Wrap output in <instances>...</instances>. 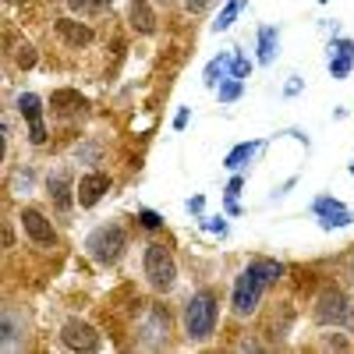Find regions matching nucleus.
Wrapping results in <instances>:
<instances>
[{"instance_id":"1","label":"nucleus","mask_w":354,"mask_h":354,"mask_svg":"<svg viewBox=\"0 0 354 354\" xmlns=\"http://www.w3.org/2000/svg\"><path fill=\"white\" fill-rule=\"evenodd\" d=\"M216 330V298L209 290H198L185 305V333L188 340H209Z\"/></svg>"},{"instance_id":"2","label":"nucleus","mask_w":354,"mask_h":354,"mask_svg":"<svg viewBox=\"0 0 354 354\" xmlns=\"http://www.w3.org/2000/svg\"><path fill=\"white\" fill-rule=\"evenodd\" d=\"M85 248H88V255H93V262H100V266H113L117 259H121V252H124V230L117 227V223L96 227L93 234H88Z\"/></svg>"},{"instance_id":"3","label":"nucleus","mask_w":354,"mask_h":354,"mask_svg":"<svg viewBox=\"0 0 354 354\" xmlns=\"http://www.w3.org/2000/svg\"><path fill=\"white\" fill-rule=\"evenodd\" d=\"M351 315H354V308L340 287H326L315 298V319L322 326H344V322H351Z\"/></svg>"},{"instance_id":"4","label":"nucleus","mask_w":354,"mask_h":354,"mask_svg":"<svg viewBox=\"0 0 354 354\" xmlns=\"http://www.w3.org/2000/svg\"><path fill=\"white\" fill-rule=\"evenodd\" d=\"M270 287L259 273H255V266L248 262V270L238 277V283H234V315H252L262 301V290Z\"/></svg>"},{"instance_id":"5","label":"nucleus","mask_w":354,"mask_h":354,"mask_svg":"<svg viewBox=\"0 0 354 354\" xmlns=\"http://www.w3.org/2000/svg\"><path fill=\"white\" fill-rule=\"evenodd\" d=\"M145 277H149V283L153 287H160V290H167V287H174V280H177V266H174V255L163 248V245H149L145 248Z\"/></svg>"},{"instance_id":"6","label":"nucleus","mask_w":354,"mask_h":354,"mask_svg":"<svg viewBox=\"0 0 354 354\" xmlns=\"http://www.w3.org/2000/svg\"><path fill=\"white\" fill-rule=\"evenodd\" d=\"M18 110L21 117L28 121V138H32V145H43L46 142V128H43V100L36 93H21L18 96Z\"/></svg>"},{"instance_id":"7","label":"nucleus","mask_w":354,"mask_h":354,"mask_svg":"<svg viewBox=\"0 0 354 354\" xmlns=\"http://www.w3.org/2000/svg\"><path fill=\"white\" fill-rule=\"evenodd\" d=\"M312 213L322 216V227H326V230H330V227H351V223H354V213L347 209L340 198H330V195L315 198V202H312Z\"/></svg>"},{"instance_id":"8","label":"nucleus","mask_w":354,"mask_h":354,"mask_svg":"<svg viewBox=\"0 0 354 354\" xmlns=\"http://www.w3.org/2000/svg\"><path fill=\"white\" fill-rule=\"evenodd\" d=\"M61 340H64V347H71V351H96V347H100V333L88 326V322H82V319H68V322H64Z\"/></svg>"},{"instance_id":"9","label":"nucleus","mask_w":354,"mask_h":354,"mask_svg":"<svg viewBox=\"0 0 354 354\" xmlns=\"http://www.w3.org/2000/svg\"><path fill=\"white\" fill-rule=\"evenodd\" d=\"M57 36H61V43L64 46H71V50H82V46H93V39H96V32L88 25H82V21H71V18H57Z\"/></svg>"},{"instance_id":"10","label":"nucleus","mask_w":354,"mask_h":354,"mask_svg":"<svg viewBox=\"0 0 354 354\" xmlns=\"http://www.w3.org/2000/svg\"><path fill=\"white\" fill-rule=\"evenodd\" d=\"M106 188H110V177L106 174H85L82 181H78V188H75L78 205H82V209H93V205L106 195Z\"/></svg>"},{"instance_id":"11","label":"nucleus","mask_w":354,"mask_h":354,"mask_svg":"<svg viewBox=\"0 0 354 354\" xmlns=\"http://www.w3.org/2000/svg\"><path fill=\"white\" fill-rule=\"evenodd\" d=\"M21 227H25V234L36 245H53L57 241V230L50 227V220L39 209H21Z\"/></svg>"},{"instance_id":"12","label":"nucleus","mask_w":354,"mask_h":354,"mask_svg":"<svg viewBox=\"0 0 354 354\" xmlns=\"http://www.w3.org/2000/svg\"><path fill=\"white\" fill-rule=\"evenodd\" d=\"M128 18H131V28H135V32H145V36H149L153 28H156V15H153V8L145 4V0H131Z\"/></svg>"},{"instance_id":"13","label":"nucleus","mask_w":354,"mask_h":354,"mask_svg":"<svg viewBox=\"0 0 354 354\" xmlns=\"http://www.w3.org/2000/svg\"><path fill=\"white\" fill-rule=\"evenodd\" d=\"M277 46H280V36H277V28H273V25L259 28V61H262V64H270L273 57H277Z\"/></svg>"},{"instance_id":"14","label":"nucleus","mask_w":354,"mask_h":354,"mask_svg":"<svg viewBox=\"0 0 354 354\" xmlns=\"http://www.w3.org/2000/svg\"><path fill=\"white\" fill-rule=\"evenodd\" d=\"M255 153H259V142H241V145H234V149L227 153L223 167H227V170H241V167H245Z\"/></svg>"},{"instance_id":"15","label":"nucleus","mask_w":354,"mask_h":354,"mask_svg":"<svg viewBox=\"0 0 354 354\" xmlns=\"http://www.w3.org/2000/svg\"><path fill=\"white\" fill-rule=\"evenodd\" d=\"M50 195H53V202L61 205V209H71V177L68 174L50 177Z\"/></svg>"},{"instance_id":"16","label":"nucleus","mask_w":354,"mask_h":354,"mask_svg":"<svg viewBox=\"0 0 354 354\" xmlns=\"http://www.w3.org/2000/svg\"><path fill=\"white\" fill-rule=\"evenodd\" d=\"M227 71H230V57L227 53H220V57H213V61L209 64H205V85H209V88H216L223 78H227Z\"/></svg>"},{"instance_id":"17","label":"nucleus","mask_w":354,"mask_h":354,"mask_svg":"<svg viewBox=\"0 0 354 354\" xmlns=\"http://www.w3.org/2000/svg\"><path fill=\"white\" fill-rule=\"evenodd\" d=\"M50 106L68 113V110H82V106H85V100L75 93V88H57V93L50 96Z\"/></svg>"},{"instance_id":"18","label":"nucleus","mask_w":354,"mask_h":354,"mask_svg":"<svg viewBox=\"0 0 354 354\" xmlns=\"http://www.w3.org/2000/svg\"><path fill=\"white\" fill-rule=\"evenodd\" d=\"M160 337H167V312H153V322L145 326V337H142V344L145 347H156L160 344Z\"/></svg>"},{"instance_id":"19","label":"nucleus","mask_w":354,"mask_h":354,"mask_svg":"<svg viewBox=\"0 0 354 354\" xmlns=\"http://www.w3.org/2000/svg\"><path fill=\"white\" fill-rule=\"evenodd\" d=\"M245 8V0H230V4L220 11V18L213 21V32H227V28L234 25V18H238V11Z\"/></svg>"},{"instance_id":"20","label":"nucleus","mask_w":354,"mask_h":354,"mask_svg":"<svg viewBox=\"0 0 354 354\" xmlns=\"http://www.w3.org/2000/svg\"><path fill=\"white\" fill-rule=\"evenodd\" d=\"M351 61H354V57L333 50V57H330V75H333V78H347V75H351Z\"/></svg>"},{"instance_id":"21","label":"nucleus","mask_w":354,"mask_h":354,"mask_svg":"<svg viewBox=\"0 0 354 354\" xmlns=\"http://www.w3.org/2000/svg\"><path fill=\"white\" fill-rule=\"evenodd\" d=\"M68 8L75 15H96V11L110 8V0H68Z\"/></svg>"},{"instance_id":"22","label":"nucleus","mask_w":354,"mask_h":354,"mask_svg":"<svg viewBox=\"0 0 354 354\" xmlns=\"http://www.w3.org/2000/svg\"><path fill=\"white\" fill-rule=\"evenodd\" d=\"M248 71H252V61L245 53H234L230 57V78H248Z\"/></svg>"},{"instance_id":"23","label":"nucleus","mask_w":354,"mask_h":354,"mask_svg":"<svg viewBox=\"0 0 354 354\" xmlns=\"http://www.w3.org/2000/svg\"><path fill=\"white\" fill-rule=\"evenodd\" d=\"M238 96H241V78H230L220 85V103H234Z\"/></svg>"},{"instance_id":"24","label":"nucleus","mask_w":354,"mask_h":354,"mask_svg":"<svg viewBox=\"0 0 354 354\" xmlns=\"http://www.w3.org/2000/svg\"><path fill=\"white\" fill-rule=\"evenodd\" d=\"M15 61H18V68H32V64H36V50L28 46V43H21L18 53H15Z\"/></svg>"},{"instance_id":"25","label":"nucleus","mask_w":354,"mask_h":354,"mask_svg":"<svg viewBox=\"0 0 354 354\" xmlns=\"http://www.w3.org/2000/svg\"><path fill=\"white\" fill-rule=\"evenodd\" d=\"M15 337H18V333H15V315L4 312V347H8V351L15 347Z\"/></svg>"},{"instance_id":"26","label":"nucleus","mask_w":354,"mask_h":354,"mask_svg":"<svg viewBox=\"0 0 354 354\" xmlns=\"http://www.w3.org/2000/svg\"><path fill=\"white\" fill-rule=\"evenodd\" d=\"M138 220H142V227H149V230L163 227V216H160V213H153V209H142V213H138Z\"/></svg>"},{"instance_id":"27","label":"nucleus","mask_w":354,"mask_h":354,"mask_svg":"<svg viewBox=\"0 0 354 354\" xmlns=\"http://www.w3.org/2000/svg\"><path fill=\"white\" fill-rule=\"evenodd\" d=\"M241 188H245V177H234V181L227 185V202L238 198V195H241Z\"/></svg>"},{"instance_id":"28","label":"nucleus","mask_w":354,"mask_h":354,"mask_svg":"<svg viewBox=\"0 0 354 354\" xmlns=\"http://www.w3.org/2000/svg\"><path fill=\"white\" fill-rule=\"evenodd\" d=\"M330 50H340V53H347V57H354V43H351V39H337V43H333Z\"/></svg>"},{"instance_id":"29","label":"nucleus","mask_w":354,"mask_h":354,"mask_svg":"<svg viewBox=\"0 0 354 354\" xmlns=\"http://www.w3.org/2000/svg\"><path fill=\"white\" fill-rule=\"evenodd\" d=\"M205 4H209V0H185V8H188V15H198Z\"/></svg>"},{"instance_id":"30","label":"nucleus","mask_w":354,"mask_h":354,"mask_svg":"<svg viewBox=\"0 0 354 354\" xmlns=\"http://www.w3.org/2000/svg\"><path fill=\"white\" fill-rule=\"evenodd\" d=\"M205 230H213V234H227V223H223V220H205Z\"/></svg>"},{"instance_id":"31","label":"nucleus","mask_w":354,"mask_h":354,"mask_svg":"<svg viewBox=\"0 0 354 354\" xmlns=\"http://www.w3.org/2000/svg\"><path fill=\"white\" fill-rule=\"evenodd\" d=\"M185 124H188V110H181V113L174 117V128H185Z\"/></svg>"},{"instance_id":"32","label":"nucleus","mask_w":354,"mask_h":354,"mask_svg":"<svg viewBox=\"0 0 354 354\" xmlns=\"http://www.w3.org/2000/svg\"><path fill=\"white\" fill-rule=\"evenodd\" d=\"M188 209H192V213H202V195H195V198L188 202Z\"/></svg>"},{"instance_id":"33","label":"nucleus","mask_w":354,"mask_h":354,"mask_svg":"<svg viewBox=\"0 0 354 354\" xmlns=\"http://www.w3.org/2000/svg\"><path fill=\"white\" fill-rule=\"evenodd\" d=\"M351 174H354V163H351Z\"/></svg>"}]
</instances>
